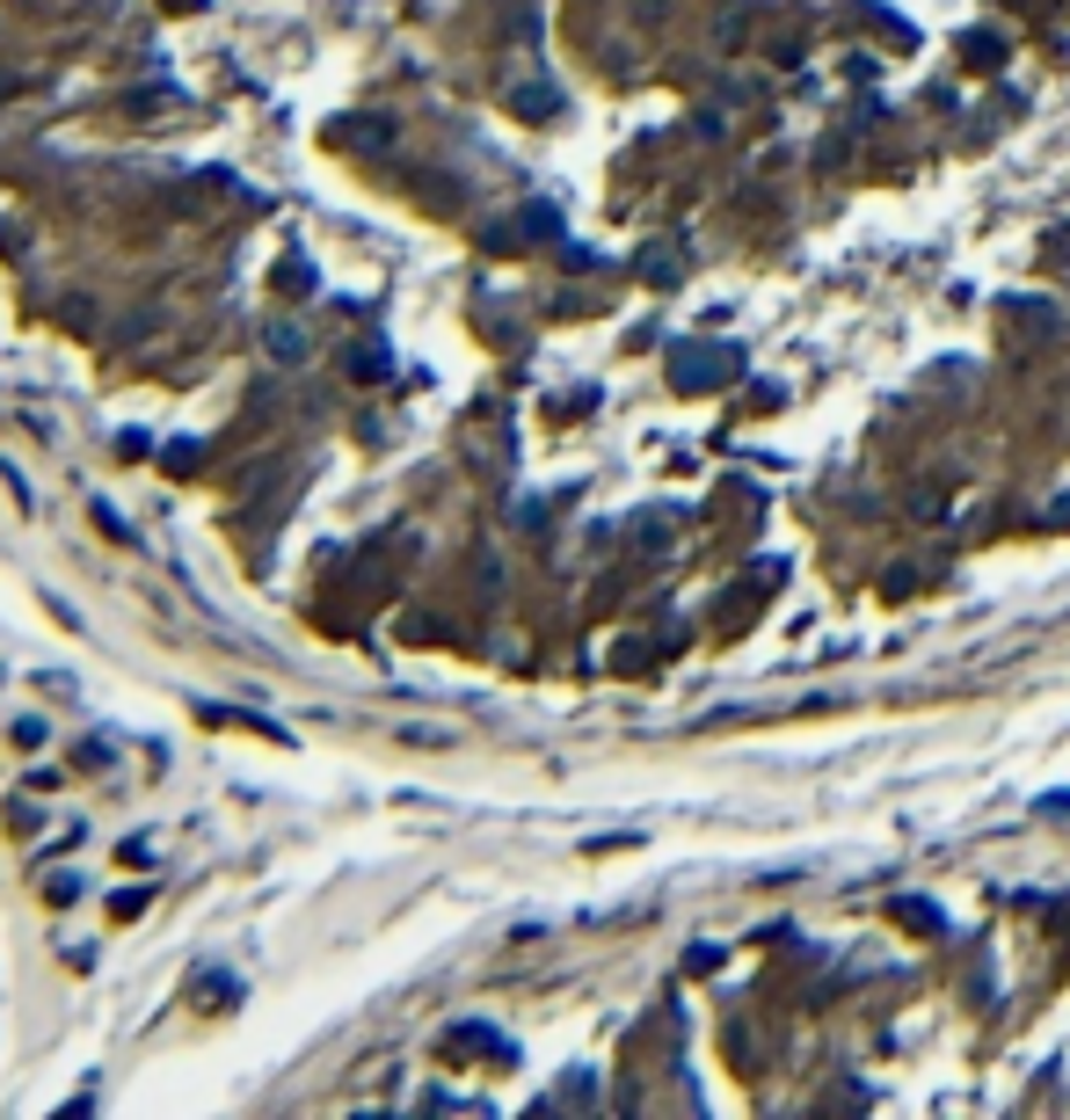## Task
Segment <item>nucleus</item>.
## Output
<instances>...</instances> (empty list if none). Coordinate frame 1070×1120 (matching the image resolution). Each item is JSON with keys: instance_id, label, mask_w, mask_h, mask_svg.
Masks as SVG:
<instances>
[{"instance_id": "nucleus-1", "label": "nucleus", "mask_w": 1070, "mask_h": 1120, "mask_svg": "<svg viewBox=\"0 0 1070 1120\" xmlns=\"http://www.w3.org/2000/svg\"><path fill=\"white\" fill-rule=\"evenodd\" d=\"M896 917H903L911 932H947V917H940L932 903H917V895H903V903H896Z\"/></svg>"}, {"instance_id": "nucleus-2", "label": "nucleus", "mask_w": 1070, "mask_h": 1120, "mask_svg": "<svg viewBox=\"0 0 1070 1120\" xmlns=\"http://www.w3.org/2000/svg\"><path fill=\"white\" fill-rule=\"evenodd\" d=\"M969 59H976V66H998V59H1005V44H998V37H969Z\"/></svg>"}]
</instances>
